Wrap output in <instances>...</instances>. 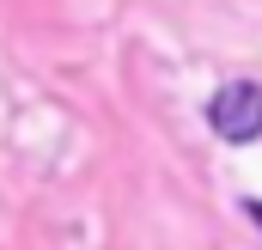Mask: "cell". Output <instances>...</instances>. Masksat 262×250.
I'll return each instance as SVG.
<instances>
[{"label":"cell","instance_id":"cell-1","mask_svg":"<svg viewBox=\"0 0 262 250\" xmlns=\"http://www.w3.org/2000/svg\"><path fill=\"white\" fill-rule=\"evenodd\" d=\"M207 122H213L220 140H232V147L256 140V134H262V86H256V79H232V86H220L213 104H207Z\"/></svg>","mask_w":262,"mask_h":250},{"label":"cell","instance_id":"cell-2","mask_svg":"<svg viewBox=\"0 0 262 250\" xmlns=\"http://www.w3.org/2000/svg\"><path fill=\"white\" fill-rule=\"evenodd\" d=\"M244 214H250V220H256V226H262V201H244Z\"/></svg>","mask_w":262,"mask_h":250}]
</instances>
